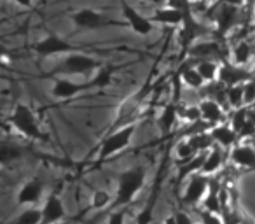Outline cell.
<instances>
[{
	"label": "cell",
	"instance_id": "20",
	"mask_svg": "<svg viewBox=\"0 0 255 224\" xmlns=\"http://www.w3.org/2000/svg\"><path fill=\"white\" fill-rule=\"evenodd\" d=\"M154 25H163V26H180L182 21H184V12L177 11V9H171V7H163L156 9L152 16H150Z\"/></svg>",
	"mask_w": 255,
	"mask_h": 224
},
{
	"label": "cell",
	"instance_id": "13",
	"mask_svg": "<svg viewBox=\"0 0 255 224\" xmlns=\"http://www.w3.org/2000/svg\"><path fill=\"white\" fill-rule=\"evenodd\" d=\"M40 224H54L65 221L67 217V209L63 205V200L53 193V195L47 196V200L44 202L42 209H40Z\"/></svg>",
	"mask_w": 255,
	"mask_h": 224
},
{
	"label": "cell",
	"instance_id": "46",
	"mask_svg": "<svg viewBox=\"0 0 255 224\" xmlns=\"http://www.w3.org/2000/svg\"><path fill=\"white\" fill-rule=\"evenodd\" d=\"M147 2H154V4H157V2H164V0H147Z\"/></svg>",
	"mask_w": 255,
	"mask_h": 224
},
{
	"label": "cell",
	"instance_id": "17",
	"mask_svg": "<svg viewBox=\"0 0 255 224\" xmlns=\"http://www.w3.org/2000/svg\"><path fill=\"white\" fill-rule=\"evenodd\" d=\"M229 160L236 167L255 170V149L248 144H236V146L231 147Z\"/></svg>",
	"mask_w": 255,
	"mask_h": 224
},
{
	"label": "cell",
	"instance_id": "24",
	"mask_svg": "<svg viewBox=\"0 0 255 224\" xmlns=\"http://www.w3.org/2000/svg\"><path fill=\"white\" fill-rule=\"evenodd\" d=\"M205 154L206 153H198L192 160H189L187 163H182L178 167V174H177V182H182L185 179H189L191 175L198 174L203 167V161H205Z\"/></svg>",
	"mask_w": 255,
	"mask_h": 224
},
{
	"label": "cell",
	"instance_id": "21",
	"mask_svg": "<svg viewBox=\"0 0 255 224\" xmlns=\"http://www.w3.org/2000/svg\"><path fill=\"white\" fill-rule=\"evenodd\" d=\"M224 160H226V154H224L222 147H219V146H215V144H213L212 149L206 151L205 161H203V167H201V170H199V172H201V174H205V175H215L217 172L222 168Z\"/></svg>",
	"mask_w": 255,
	"mask_h": 224
},
{
	"label": "cell",
	"instance_id": "28",
	"mask_svg": "<svg viewBox=\"0 0 255 224\" xmlns=\"http://www.w3.org/2000/svg\"><path fill=\"white\" fill-rule=\"evenodd\" d=\"M157 196H159V184H157V188L152 191V195H150V200L147 202V205L143 207L142 212L138 214L135 224H152V221H154V209H156Z\"/></svg>",
	"mask_w": 255,
	"mask_h": 224
},
{
	"label": "cell",
	"instance_id": "41",
	"mask_svg": "<svg viewBox=\"0 0 255 224\" xmlns=\"http://www.w3.org/2000/svg\"><path fill=\"white\" fill-rule=\"evenodd\" d=\"M219 4H227V5H233V7L241 9L247 4V0H219Z\"/></svg>",
	"mask_w": 255,
	"mask_h": 224
},
{
	"label": "cell",
	"instance_id": "11",
	"mask_svg": "<svg viewBox=\"0 0 255 224\" xmlns=\"http://www.w3.org/2000/svg\"><path fill=\"white\" fill-rule=\"evenodd\" d=\"M254 79V74L250 70H247L245 67H240V65H234L233 61H220L219 67V77L217 81L222 86L229 88V86H236V84H245L247 81Z\"/></svg>",
	"mask_w": 255,
	"mask_h": 224
},
{
	"label": "cell",
	"instance_id": "34",
	"mask_svg": "<svg viewBox=\"0 0 255 224\" xmlns=\"http://www.w3.org/2000/svg\"><path fill=\"white\" fill-rule=\"evenodd\" d=\"M112 200H114V196L110 195L109 191H105V189H96L91 196V209L103 210L112 205Z\"/></svg>",
	"mask_w": 255,
	"mask_h": 224
},
{
	"label": "cell",
	"instance_id": "19",
	"mask_svg": "<svg viewBox=\"0 0 255 224\" xmlns=\"http://www.w3.org/2000/svg\"><path fill=\"white\" fill-rule=\"evenodd\" d=\"M210 135L213 139V144H217L222 149H231L233 146L238 144V135L233 128H231L229 123H219V125L212 126L210 128Z\"/></svg>",
	"mask_w": 255,
	"mask_h": 224
},
{
	"label": "cell",
	"instance_id": "2",
	"mask_svg": "<svg viewBox=\"0 0 255 224\" xmlns=\"http://www.w3.org/2000/svg\"><path fill=\"white\" fill-rule=\"evenodd\" d=\"M112 68H105L102 70L98 75H95L93 79H89L88 82H75L70 77H58L54 79L53 88H51V95L56 100H68V98H75L77 95L89 89L95 88H105L112 82Z\"/></svg>",
	"mask_w": 255,
	"mask_h": 224
},
{
	"label": "cell",
	"instance_id": "22",
	"mask_svg": "<svg viewBox=\"0 0 255 224\" xmlns=\"http://www.w3.org/2000/svg\"><path fill=\"white\" fill-rule=\"evenodd\" d=\"M23 156V147L14 140H0V167H11Z\"/></svg>",
	"mask_w": 255,
	"mask_h": 224
},
{
	"label": "cell",
	"instance_id": "32",
	"mask_svg": "<svg viewBox=\"0 0 255 224\" xmlns=\"http://www.w3.org/2000/svg\"><path fill=\"white\" fill-rule=\"evenodd\" d=\"M175 154H177V160L180 161V163H187V161L192 160L198 153H196V149L192 147V144L189 142L187 139H182L180 142L175 146Z\"/></svg>",
	"mask_w": 255,
	"mask_h": 224
},
{
	"label": "cell",
	"instance_id": "35",
	"mask_svg": "<svg viewBox=\"0 0 255 224\" xmlns=\"http://www.w3.org/2000/svg\"><path fill=\"white\" fill-rule=\"evenodd\" d=\"M178 118L184 119L185 123H198L201 121V112H199L198 105H187V107H178Z\"/></svg>",
	"mask_w": 255,
	"mask_h": 224
},
{
	"label": "cell",
	"instance_id": "12",
	"mask_svg": "<svg viewBox=\"0 0 255 224\" xmlns=\"http://www.w3.org/2000/svg\"><path fill=\"white\" fill-rule=\"evenodd\" d=\"M208 184H210V175H205L201 172L191 175L187 186H185L184 195H182V202L187 203V205H198L205 198L206 191H208Z\"/></svg>",
	"mask_w": 255,
	"mask_h": 224
},
{
	"label": "cell",
	"instance_id": "42",
	"mask_svg": "<svg viewBox=\"0 0 255 224\" xmlns=\"http://www.w3.org/2000/svg\"><path fill=\"white\" fill-rule=\"evenodd\" d=\"M12 4L19 5L23 9H32L33 7V0H11Z\"/></svg>",
	"mask_w": 255,
	"mask_h": 224
},
{
	"label": "cell",
	"instance_id": "44",
	"mask_svg": "<svg viewBox=\"0 0 255 224\" xmlns=\"http://www.w3.org/2000/svg\"><path fill=\"white\" fill-rule=\"evenodd\" d=\"M163 224H177V223H175L173 216H168L166 219H164V223H163Z\"/></svg>",
	"mask_w": 255,
	"mask_h": 224
},
{
	"label": "cell",
	"instance_id": "38",
	"mask_svg": "<svg viewBox=\"0 0 255 224\" xmlns=\"http://www.w3.org/2000/svg\"><path fill=\"white\" fill-rule=\"evenodd\" d=\"M164 5L182 12L192 11V0H164Z\"/></svg>",
	"mask_w": 255,
	"mask_h": 224
},
{
	"label": "cell",
	"instance_id": "29",
	"mask_svg": "<svg viewBox=\"0 0 255 224\" xmlns=\"http://www.w3.org/2000/svg\"><path fill=\"white\" fill-rule=\"evenodd\" d=\"M180 79H182V82L191 89H201L203 86H205V81L201 79L199 72L196 70V67H189V65L187 67H182Z\"/></svg>",
	"mask_w": 255,
	"mask_h": 224
},
{
	"label": "cell",
	"instance_id": "25",
	"mask_svg": "<svg viewBox=\"0 0 255 224\" xmlns=\"http://www.w3.org/2000/svg\"><path fill=\"white\" fill-rule=\"evenodd\" d=\"M219 67L220 63H217L215 60H198L196 70L199 72L205 84H210V82H215L219 77Z\"/></svg>",
	"mask_w": 255,
	"mask_h": 224
},
{
	"label": "cell",
	"instance_id": "37",
	"mask_svg": "<svg viewBox=\"0 0 255 224\" xmlns=\"http://www.w3.org/2000/svg\"><path fill=\"white\" fill-rule=\"evenodd\" d=\"M199 224H224V219L220 217V214L217 212H210V210L203 209L199 212Z\"/></svg>",
	"mask_w": 255,
	"mask_h": 224
},
{
	"label": "cell",
	"instance_id": "48",
	"mask_svg": "<svg viewBox=\"0 0 255 224\" xmlns=\"http://www.w3.org/2000/svg\"><path fill=\"white\" fill-rule=\"evenodd\" d=\"M252 74H254V75H255V65H254V70H252Z\"/></svg>",
	"mask_w": 255,
	"mask_h": 224
},
{
	"label": "cell",
	"instance_id": "8",
	"mask_svg": "<svg viewBox=\"0 0 255 224\" xmlns=\"http://www.w3.org/2000/svg\"><path fill=\"white\" fill-rule=\"evenodd\" d=\"M121 14H123L126 26H129V28L140 37L150 35V33L154 32V28H156L152 19L143 16L142 12H140L135 5L129 4L128 0H121Z\"/></svg>",
	"mask_w": 255,
	"mask_h": 224
},
{
	"label": "cell",
	"instance_id": "47",
	"mask_svg": "<svg viewBox=\"0 0 255 224\" xmlns=\"http://www.w3.org/2000/svg\"><path fill=\"white\" fill-rule=\"evenodd\" d=\"M54 224H68L67 221H60V223H54Z\"/></svg>",
	"mask_w": 255,
	"mask_h": 224
},
{
	"label": "cell",
	"instance_id": "36",
	"mask_svg": "<svg viewBox=\"0 0 255 224\" xmlns=\"http://www.w3.org/2000/svg\"><path fill=\"white\" fill-rule=\"evenodd\" d=\"M243 103L247 107L255 103V79H250L243 84Z\"/></svg>",
	"mask_w": 255,
	"mask_h": 224
},
{
	"label": "cell",
	"instance_id": "30",
	"mask_svg": "<svg viewBox=\"0 0 255 224\" xmlns=\"http://www.w3.org/2000/svg\"><path fill=\"white\" fill-rule=\"evenodd\" d=\"M247 123H248V107L243 105V107H240V109H234L229 118V125H231V128L236 132V135H240V132L245 128Z\"/></svg>",
	"mask_w": 255,
	"mask_h": 224
},
{
	"label": "cell",
	"instance_id": "50",
	"mask_svg": "<svg viewBox=\"0 0 255 224\" xmlns=\"http://www.w3.org/2000/svg\"><path fill=\"white\" fill-rule=\"evenodd\" d=\"M241 224H248V223H241Z\"/></svg>",
	"mask_w": 255,
	"mask_h": 224
},
{
	"label": "cell",
	"instance_id": "45",
	"mask_svg": "<svg viewBox=\"0 0 255 224\" xmlns=\"http://www.w3.org/2000/svg\"><path fill=\"white\" fill-rule=\"evenodd\" d=\"M194 2H198V4H208V2H212V0H194Z\"/></svg>",
	"mask_w": 255,
	"mask_h": 224
},
{
	"label": "cell",
	"instance_id": "4",
	"mask_svg": "<svg viewBox=\"0 0 255 224\" xmlns=\"http://www.w3.org/2000/svg\"><path fill=\"white\" fill-rule=\"evenodd\" d=\"M136 123H129L126 126H121L117 130H112L109 132L105 137H103L102 144H100V149H98V154L95 156V161L93 165H102L103 161L110 160L112 156H116L117 153L124 151L126 147H129L131 144L133 137H135V132H136Z\"/></svg>",
	"mask_w": 255,
	"mask_h": 224
},
{
	"label": "cell",
	"instance_id": "27",
	"mask_svg": "<svg viewBox=\"0 0 255 224\" xmlns=\"http://www.w3.org/2000/svg\"><path fill=\"white\" fill-rule=\"evenodd\" d=\"M185 139L192 144V147L196 149V153H206V151L213 147V139H212V135H210V130L196 132V133H192V135L185 137Z\"/></svg>",
	"mask_w": 255,
	"mask_h": 224
},
{
	"label": "cell",
	"instance_id": "40",
	"mask_svg": "<svg viewBox=\"0 0 255 224\" xmlns=\"http://www.w3.org/2000/svg\"><path fill=\"white\" fill-rule=\"evenodd\" d=\"M173 219L177 224H194V221L191 219V216H189L187 212H184V210H178V212L173 214Z\"/></svg>",
	"mask_w": 255,
	"mask_h": 224
},
{
	"label": "cell",
	"instance_id": "49",
	"mask_svg": "<svg viewBox=\"0 0 255 224\" xmlns=\"http://www.w3.org/2000/svg\"><path fill=\"white\" fill-rule=\"evenodd\" d=\"M252 21H254V26H255V14H254V19H252Z\"/></svg>",
	"mask_w": 255,
	"mask_h": 224
},
{
	"label": "cell",
	"instance_id": "14",
	"mask_svg": "<svg viewBox=\"0 0 255 224\" xmlns=\"http://www.w3.org/2000/svg\"><path fill=\"white\" fill-rule=\"evenodd\" d=\"M238 16H240V9L233 7L227 4H219V9L215 12V28L219 35H226L227 32L234 28L238 23Z\"/></svg>",
	"mask_w": 255,
	"mask_h": 224
},
{
	"label": "cell",
	"instance_id": "18",
	"mask_svg": "<svg viewBox=\"0 0 255 224\" xmlns=\"http://www.w3.org/2000/svg\"><path fill=\"white\" fill-rule=\"evenodd\" d=\"M198 107H199V112H201V119L205 123H208L210 126L224 123V119H226V112H224L222 105L217 100L203 98Z\"/></svg>",
	"mask_w": 255,
	"mask_h": 224
},
{
	"label": "cell",
	"instance_id": "23",
	"mask_svg": "<svg viewBox=\"0 0 255 224\" xmlns=\"http://www.w3.org/2000/svg\"><path fill=\"white\" fill-rule=\"evenodd\" d=\"M178 119V107L175 103H168L163 109L161 116L157 118V125H159V130L163 135H168L171 132V128L175 126Z\"/></svg>",
	"mask_w": 255,
	"mask_h": 224
},
{
	"label": "cell",
	"instance_id": "43",
	"mask_svg": "<svg viewBox=\"0 0 255 224\" xmlns=\"http://www.w3.org/2000/svg\"><path fill=\"white\" fill-rule=\"evenodd\" d=\"M248 119H250V123L255 126V103L254 105H248Z\"/></svg>",
	"mask_w": 255,
	"mask_h": 224
},
{
	"label": "cell",
	"instance_id": "15",
	"mask_svg": "<svg viewBox=\"0 0 255 224\" xmlns=\"http://www.w3.org/2000/svg\"><path fill=\"white\" fill-rule=\"evenodd\" d=\"M44 195V184L39 179H30L19 188L18 191V203L19 205L33 207L35 203L40 202Z\"/></svg>",
	"mask_w": 255,
	"mask_h": 224
},
{
	"label": "cell",
	"instance_id": "26",
	"mask_svg": "<svg viewBox=\"0 0 255 224\" xmlns=\"http://www.w3.org/2000/svg\"><path fill=\"white\" fill-rule=\"evenodd\" d=\"M252 60V46L247 40H240V42L234 44V47L231 49V61L234 65H240L245 67L248 61Z\"/></svg>",
	"mask_w": 255,
	"mask_h": 224
},
{
	"label": "cell",
	"instance_id": "3",
	"mask_svg": "<svg viewBox=\"0 0 255 224\" xmlns=\"http://www.w3.org/2000/svg\"><path fill=\"white\" fill-rule=\"evenodd\" d=\"M150 91H152V82L147 81L142 88H138L135 93H131L129 96H126V98L117 105L116 118H114V121L110 123L109 132L121 128V126H126V125H129V123H136L138 112L142 110V105L145 103V100L149 98Z\"/></svg>",
	"mask_w": 255,
	"mask_h": 224
},
{
	"label": "cell",
	"instance_id": "9",
	"mask_svg": "<svg viewBox=\"0 0 255 224\" xmlns=\"http://www.w3.org/2000/svg\"><path fill=\"white\" fill-rule=\"evenodd\" d=\"M39 56L42 58H49V56H56V54H70L75 51H81L77 46H74L72 42H68L67 39L56 35V33H47L44 39H40L39 42L33 46Z\"/></svg>",
	"mask_w": 255,
	"mask_h": 224
},
{
	"label": "cell",
	"instance_id": "1",
	"mask_svg": "<svg viewBox=\"0 0 255 224\" xmlns=\"http://www.w3.org/2000/svg\"><path fill=\"white\" fill-rule=\"evenodd\" d=\"M147 181V170L143 167H131L128 170L121 172V175L117 177V191L116 198L112 200L110 209H123L128 207L129 203L135 202V198L138 196V193L143 189Z\"/></svg>",
	"mask_w": 255,
	"mask_h": 224
},
{
	"label": "cell",
	"instance_id": "31",
	"mask_svg": "<svg viewBox=\"0 0 255 224\" xmlns=\"http://www.w3.org/2000/svg\"><path fill=\"white\" fill-rule=\"evenodd\" d=\"M40 209L37 207H28L26 210H23L16 219H12L9 224H40Z\"/></svg>",
	"mask_w": 255,
	"mask_h": 224
},
{
	"label": "cell",
	"instance_id": "7",
	"mask_svg": "<svg viewBox=\"0 0 255 224\" xmlns=\"http://www.w3.org/2000/svg\"><path fill=\"white\" fill-rule=\"evenodd\" d=\"M70 19L79 30H86V32H96V30H103V28H107V26H112V25H116V26L126 25V23L112 21V19L107 18L103 12L96 11V9H89V7L75 11L74 14L70 16Z\"/></svg>",
	"mask_w": 255,
	"mask_h": 224
},
{
	"label": "cell",
	"instance_id": "10",
	"mask_svg": "<svg viewBox=\"0 0 255 224\" xmlns=\"http://www.w3.org/2000/svg\"><path fill=\"white\" fill-rule=\"evenodd\" d=\"M205 26L194 18L192 11L184 12V21L178 26V42H180L184 53H187V49L205 33Z\"/></svg>",
	"mask_w": 255,
	"mask_h": 224
},
{
	"label": "cell",
	"instance_id": "16",
	"mask_svg": "<svg viewBox=\"0 0 255 224\" xmlns=\"http://www.w3.org/2000/svg\"><path fill=\"white\" fill-rule=\"evenodd\" d=\"M187 56L198 58V60H213V58H222V46L215 40H196L187 49Z\"/></svg>",
	"mask_w": 255,
	"mask_h": 224
},
{
	"label": "cell",
	"instance_id": "5",
	"mask_svg": "<svg viewBox=\"0 0 255 224\" xmlns=\"http://www.w3.org/2000/svg\"><path fill=\"white\" fill-rule=\"evenodd\" d=\"M100 67H102V61L96 60L93 54L75 51V53L67 54V56L54 67L53 74L61 75V77H72V75L88 77V75H91L93 72Z\"/></svg>",
	"mask_w": 255,
	"mask_h": 224
},
{
	"label": "cell",
	"instance_id": "6",
	"mask_svg": "<svg viewBox=\"0 0 255 224\" xmlns=\"http://www.w3.org/2000/svg\"><path fill=\"white\" fill-rule=\"evenodd\" d=\"M9 121H11L12 128H14L18 133H21L23 137H26V139H30V140L46 139L44 132L40 130L35 114H33V110L30 109L26 103H21V102L16 103Z\"/></svg>",
	"mask_w": 255,
	"mask_h": 224
},
{
	"label": "cell",
	"instance_id": "33",
	"mask_svg": "<svg viewBox=\"0 0 255 224\" xmlns=\"http://www.w3.org/2000/svg\"><path fill=\"white\" fill-rule=\"evenodd\" d=\"M226 98L229 102L231 109H240L243 107V84H236V86H229L226 88Z\"/></svg>",
	"mask_w": 255,
	"mask_h": 224
},
{
	"label": "cell",
	"instance_id": "39",
	"mask_svg": "<svg viewBox=\"0 0 255 224\" xmlns=\"http://www.w3.org/2000/svg\"><path fill=\"white\" fill-rule=\"evenodd\" d=\"M107 224H126V210L123 209H116L109 214V219Z\"/></svg>",
	"mask_w": 255,
	"mask_h": 224
}]
</instances>
